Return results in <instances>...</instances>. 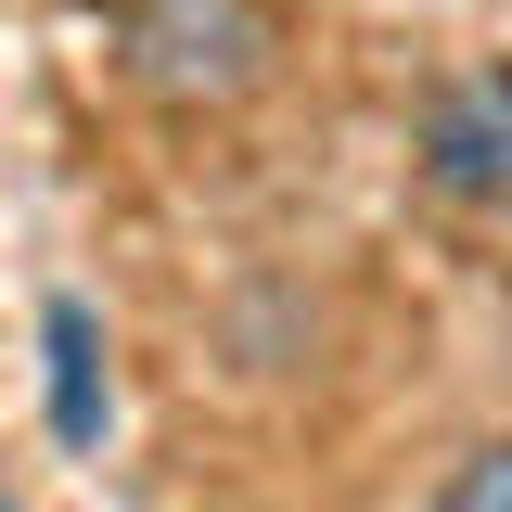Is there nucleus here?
<instances>
[{"mask_svg": "<svg viewBox=\"0 0 512 512\" xmlns=\"http://www.w3.org/2000/svg\"><path fill=\"white\" fill-rule=\"evenodd\" d=\"M269 64V13L256 0H141L128 13V77L167 103H231Z\"/></svg>", "mask_w": 512, "mask_h": 512, "instance_id": "obj_1", "label": "nucleus"}, {"mask_svg": "<svg viewBox=\"0 0 512 512\" xmlns=\"http://www.w3.org/2000/svg\"><path fill=\"white\" fill-rule=\"evenodd\" d=\"M410 154H423V180L448 205H512V64L448 77L423 103V128H410Z\"/></svg>", "mask_w": 512, "mask_h": 512, "instance_id": "obj_2", "label": "nucleus"}, {"mask_svg": "<svg viewBox=\"0 0 512 512\" xmlns=\"http://www.w3.org/2000/svg\"><path fill=\"white\" fill-rule=\"evenodd\" d=\"M39 333H52V436L90 448V436H103V333H90V308H77V295H52V320H39Z\"/></svg>", "mask_w": 512, "mask_h": 512, "instance_id": "obj_3", "label": "nucleus"}, {"mask_svg": "<svg viewBox=\"0 0 512 512\" xmlns=\"http://www.w3.org/2000/svg\"><path fill=\"white\" fill-rule=\"evenodd\" d=\"M436 512H512V436H500V448H474V461L448 474V500H436Z\"/></svg>", "mask_w": 512, "mask_h": 512, "instance_id": "obj_4", "label": "nucleus"}, {"mask_svg": "<svg viewBox=\"0 0 512 512\" xmlns=\"http://www.w3.org/2000/svg\"><path fill=\"white\" fill-rule=\"evenodd\" d=\"M0 512H13V500H0Z\"/></svg>", "mask_w": 512, "mask_h": 512, "instance_id": "obj_5", "label": "nucleus"}]
</instances>
